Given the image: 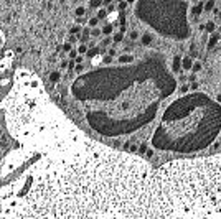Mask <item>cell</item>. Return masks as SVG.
I'll use <instances>...</instances> for the list:
<instances>
[{
	"instance_id": "1",
	"label": "cell",
	"mask_w": 221,
	"mask_h": 219,
	"mask_svg": "<svg viewBox=\"0 0 221 219\" xmlns=\"http://www.w3.org/2000/svg\"><path fill=\"white\" fill-rule=\"evenodd\" d=\"M40 160L0 203V219H111L153 170L79 133Z\"/></svg>"
},
{
	"instance_id": "2",
	"label": "cell",
	"mask_w": 221,
	"mask_h": 219,
	"mask_svg": "<svg viewBox=\"0 0 221 219\" xmlns=\"http://www.w3.org/2000/svg\"><path fill=\"white\" fill-rule=\"evenodd\" d=\"M203 28H205L208 33H213V31L216 30V25H215V22H208L206 25H203Z\"/></svg>"
},
{
	"instance_id": "3",
	"label": "cell",
	"mask_w": 221,
	"mask_h": 219,
	"mask_svg": "<svg viewBox=\"0 0 221 219\" xmlns=\"http://www.w3.org/2000/svg\"><path fill=\"white\" fill-rule=\"evenodd\" d=\"M191 66H193V61H191V58L188 56V58L183 59V69H191Z\"/></svg>"
},
{
	"instance_id": "4",
	"label": "cell",
	"mask_w": 221,
	"mask_h": 219,
	"mask_svg": "<svg viewBox=\"0 0 221 219\" xmlns=\"http://www.w3.org/2000/svg\"><path fill=\"white\" fill-rule=\"evenodd\" d=\"M218 40H219V36H218V35H213V36H211V40H210V43H208V48H213L216 43H218Z\"/></svg>"
},
{
	"instance_id": "5",
	"label": "cell",
	"mask_w": 221,
	"mask_h": 219,
	"mask_svg": "<svg viewBox=\"0 0 221 219\" xmlns=\"http://www.w3.org/2000/svg\"><path fill=\"white\" fill-rule=\"evenodd\" d=\"M178 66H180V56H175L173 58V71L178 73Z\"/></svg>"
},
{
	"instance_id": "6",
	"label": "cell",
	"mask_w": 221,
	"mask_h": 219,
	"mask_svg": "<svg viewBox=\"0 0 221 219\" xmlns=\"http://www.w3.org/2000/svg\"><path fill=\"white\" fill-rule=\"evenodd\" d=\"M142 43L144 45H150V43H152V36H150V35H144V36H142Z\"/></svg>"
},
{
	"instance_id": "7",
	"label": "cell",
	"mask_w": 221,
	"mask_h": 219,
	"mask_svg": "<svg viewBox=\"0 0 221 219\" xmlns=\"http://www.w3.org/2000/svg\"><path fill=\"white\" fill-rule=\"evenodd\" d=\"M203 8H205L206 12L213 10V8H215V2H208V3H205V5H203Z\"/></svg>"
},
{
	"instance_id": "8",
	"label": "cell",
	"mask_w": 221,
	"mask_h": 219,
	"mask_svg": "<svg viewBox=\"0 0 221 219\" xmlns=\"http://www.w3.org/2000/svg\"><path fill=\"white\" fill-rule=\"evenodd\" d=\"M121 63H131L132 61V56H127V55H124V56H121V59H119Z\"/></svg>"
},
{
	"instance_id": "9",
	"label": "cell",
	"mask_w": 221,
	"mask_h": 219,
	"mask_svg": "<svg viewBox=\"0 0 221 219\" xmlns=\"http://www.w3.org/2000/svg\"><path fill=\"white\" fill-rule=\"evenodd\" d=\"M191 68H193V73H198V71H201V63H195V64L191 66Z\"/></svg>"
},
{
	"instance_id": "10",
	"label": "cell",
	"mask_w": 221,
	"mask_h": 219,
	"mask_svg": "<svg viewBox=\"0 0 221 219\" xmlns=\"http://www.w3.org/2000/svg\"><path fill=\"white\" fill-rule=\"evenodd\" d=\"M106 15H107V12H106V10H103V8H101L99 12H97V18H104Z\"/></svg>"
},
{
	"instance_id": "11",
	"label": "cell",
	"mask_w": 221,
	"mask_h": 219,
	"mask_svg": "<svg viewBox=\"0 0 221 219\" xmlns=\"http://www.w3.org/2000/svg\"><path fill=\"white\" fill-rule=\"evenodd\" d=\"M103 31H104V33H106V35H109L111 31H112V27H111V25H106V27L103 28Z\"/></svg>"
},
{
	"instance_id": "12",
	"label": "cell",
	"mask_w": 221,
	"mask_h": 219,
	"mask_svg": "<svg viewBox=\"0 0 221 219\" xmlns=\"http://www.w3.org/2000/svg\"><path fill=\"white\" fill-rule=\"evenodd\" d=\"M76 15H78V17H83V15H84V8H83V7L76 8Z\"/></svg>"
},
{
	"instance_id": "13",
	"label": "cell",
	"mask_w": 221,
	"mask_h": 219,
	"mask_svg": "<svg viewBox=\"0 0 221 219\" xmlns=\"http://www.w3.org/2000/svg\"><path fill=\"white\" fill-rule=\"evenodd\" d=\"M79 31H81V28H79L78 25H76V27H73V28H71V33H74V35H76V33H79Z\"/></svg>"
},
{
	"instance_id": "14",
	"label": "cell",
	"mask_w": 221,
	"mask_h": 219,
	"mask_svg": "<svg viewBox=\"0 0 221 219\" xmlns=\"http://www.w3.org/2000/svg\"><path fill=\"white\" fill-rule=\"evenodd\" d=\"M76 56H78V51H76V49H71V51H69V58H76Z\"/></svg>"
},
{
	"instance_id": "15",
	"label": "cell",
	"mask_w": 221,
	"mask_h": 219,
	"mask_svg": "<svg viewBox=\"0 0 221 219\" xmlns=\"http://www.w3.org/2000/svg\"><path fill=\"white\" fill-rule=\"evenodd\" d=\"M91 35H93V36H99V35H101V31L97 30V28H94V30L91 31Z\"/></svg>"
},
{
	"instance_id": "16",
	"label": "cell",
	"mask_w": 221,
	"mask_h": 219,
	"mask_svg": "<svg viewBox=\"0 0 221 219\" xmlns=\"http://www.w3.org/2000/svg\"><path fill=\"white\" fill-rule=\"evenodd\" d=\"M96 53H99V49H91V51H87V56H94V55H96Z\"/></svg>"
},
{
	"instance_id": "17",
	"label": "cell",
	"mask_w": 221,
	"mask_h": 219,
	"mask_svg": "<svg viewBox=\"0 0 221 219\" xmlns=\"http://www.w3.org/2000/svg\"><path fill=\"white\" fill-rule=\"evenodd\" d=\"M89 25H91V27H96V25H97V18H91L89 20Z\"/></svg>"
},
{
	"instance_id": "18",
	"label": "cell",
	"mask_w": 221,
	"mask_h": 219,
	"mask_svg": "<svg viewBox=\"0 0 221 219\" xmlns=\"http://www.w3.org/2000/svg\"><path fill=\"white\" fill-rule=\"evenodd\" d=\"M87 51V48L84 46V45H81V46H79V49H78V53H86Z\"/></svg>"
},
{
	"instance_id": "19",
	"label": "cell",
	"mask_w": 221,
	"mask_h": 219,
	"mask_svg": "<svg viewBox=\"0 0 221 219\" xmlns=\"http://www.w3.org/2000/svg\"><path fill=\"white\" fill-rule=\"evenodd\" d=\"M121 40H122V33H117L114 36V41H121Z\"/></svg>"
},
{
	"instance_id": "20",
	"label": "cell",
	"mask_w": 221,
	"mask_h": 219,
	"mask_svg": "<svg viewBox=\"0 0 221 219\" xmlns=\"http://www.w3.org/2000/svg\"><path fill=\"white\" fill-rule=\"evenodd\" d=\"M111 40H112V38H106V40L103 41V45H104V46H107V45L111 43Z\"/></svg>"
},
{
	"instance_id": "21",
	"label": "cell",
	"mask_w": 221,
	"mask_h": 219,
	"mask_svg": "<svg viewBox=\"0 0 221 219\" xmlns=\"http://www.w3.org/2000/svg\"><path fill=\"white\" fill-rule=\"evenodd\" d=\"M104 63L109 64V63H112V58H111V56H106V58H104Z\"/></svg>"
},
{
	"instance_id": "22",
	"label": "cell",
	"mask_w": 221,
	"mask_h": 219,
	"mask_svg": "<svg viewBox=\"0 0 221 219\" xmlns=\"http://www.w3.org/2000/svg\"><path fill=\"white\" fill-rule=\"evenodd\" d=\"M63 49H65V51H71V46H69V43H66L65 46H63Z\"/></svg>"
},
{
	"instance_id": "23",
	"label": "cell",
	"mask_w": 221,
	"mask_h": 219,
	"mask_svg": "<svg viewBox=\"0 0 221 219\" xmlns=\"http://www.w3.org/2000/svg\"><path fill=\"white\" fill-rule=\"evenodd\" d=\"M119 7H121V8H127V7H129V3L122 2V3H119Z\"/></svg>"
},
{
	"instance_id": "24",
	"label": "cell",
	"mask_w": 221,
	"mask_h": 219,
	"mask_svg": "<svg viewBox=\"0 0 221 219\" xmlns=\"http://www.w3.org/2000/svg\"><path fill=\"white\" fill-rule=\"evenodd\" d=\"M101 2H91V7H99Z\"/></svg>"
},
{
	"instance_id": "25",
	"label": "cell",
	"mask_w": 221,
	"mask_h": 219,
	"mask_svg": "<svg viewBox=\"0 0 221 219\" xmlns=\"http://www.w3.org/2000/svg\"><path fill=\"white\" fill-rule=\"evenodd\" d=\"M152 155H153V152H152V150H149V152H147V158H150Z\"/></svg>"
},
{
	"instance_id": "26",
	"label": "cell",
	"mask_w": 221,
	"mask_h": 219,
	"mask_svg": "<svg viewBox=\"0 0 221 219\" xmlns=\"http://www.w3.org/2000/svg\"><path fill=\"white\" fill-rule=\"evenodd\" d=\"M218 102H221V94H219V96H218Z\"/></svg>"
}]
</instances>
